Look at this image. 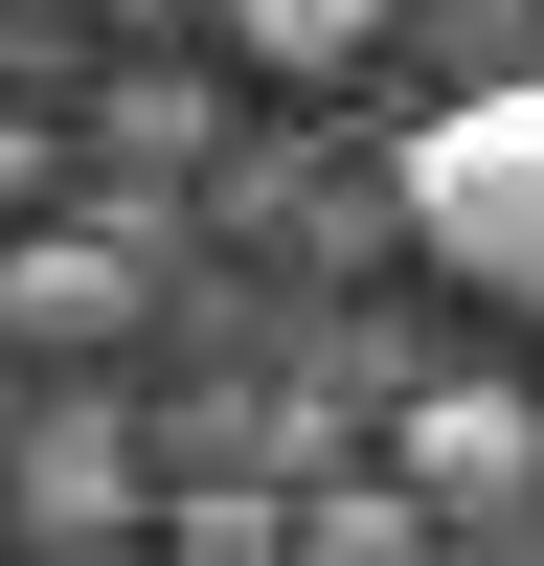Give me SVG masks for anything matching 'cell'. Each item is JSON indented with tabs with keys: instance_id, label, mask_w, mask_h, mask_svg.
<instances>
[{
	"instance_id": "cell-7",
	"label": "cell",
	"mask_w": 544,
	"mask_h": 566,
	"mask_svg": "<svg viewBox=\"0 0 544 566\" xmlns=\"http://www.w3.org/2000/svg\"><path fill=\"white\" fill-rule=\"evenodd\" d=\"M23 205H45V136H0V227H23Z\"/></svg>"
},
{
	"instance_id": "cell-4",
	"label": "cell",
	"mask_w": 544,
	"mask_h": 566,
	"mask_svg": "<svg viewBox=\"0 0 544 566\" xmlns=\"http://www.w3.org/2000/svg\"><path fill=\"white\" fill-rule=\"evenodd\" d=\"M386 23H408V0H227V45H250L272 91H341V69H363Z\"/></svg>"
},
{
	"instance_id": "cell-6",
	"label": "cell",
	"mask_w": 544,
	"mask_h": 566,
	"mask_svg": "<svg viewBox=\"0 0 544 566\" xmlns=\"http://www.w3.org/2000/svg\"><path fill=\"white\" fill-rule=\"evenodd\" d=\"M295 544H317V566H408V544H431V499H408V476H317Z\"/></svg>"
},
{
	"instance_id": "cell-3",
	"label": "cell",
	"mask_w": 544,
	"mask_h": 566,
	"mask_svg": "<svg viewBox=\"0 0 544 566\" xmlns=\"http://www.w3.org/2000/svg\"><path fill=\"white\" fill-rule=\"evenodd\" d=\"M0 340H23V363L136 340V250H114V227H23V250H0Z\"/></svg>"
},
{
	"instance_id": "cell-1",
	"label": "cell",
	"mask_w": 544,
	"mask_h": 566,
	"mask_svg": "<svg viewBox=\"0 0 544 566\" xmlns=\"http://www.w3.org/2000/svg\"><path fill=\"white\" fill-rule=\"evenodd\" d=\"M386 205H408V250H431L453 295H522L544 317V45L408 114V181H386Z\"/></svg>"
},
{
	"instance_id": "cell-2",
	"label": "cell",
	"mask_w": 544,
	"mask_h": 566,
	"mask_svg": "<svg viewBox=\"0 0 544 566\" xmlns=\"http://www.w3.org/2000/svg\"><path fill=\"white\" fill-rule=\"evenodd\" d=\"M522 476H544V408L522 386H431L408 408V499H431V522H522Z\"/></svg>"
},
{
	"instance_id": "cell-5",
	"label": "cell",
	"mask_w": 544,
	"mask_h": 566,
	"mask_svg": "<svg viewBox=\"0 0 544 566\" xmlns=\"http://www.w3.org/2000/svg\"><path fill=\"white\" fill-rule=\"evenodd\" d=\"M23 522H45V544H114V522H136V453L91 431V408H69V431L23 453Z\"/></svg>"
},
{
	"instance_id": "cell-8",
	"label": "cell",
	"mask_w": 544,
	"mask_h": 566,
	"mask_svg": "<svg viewBox=\"0 0 544 566\" xmlns=\"http://www.w3.org/2000/svg\"><path fill=\"white\" fill-rule=\"evenodd\" d=\"M114 23H227V0H114Z\"/></svg>"
}]
</instances>
